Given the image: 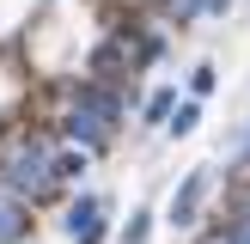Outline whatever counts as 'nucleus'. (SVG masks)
Wrapping results in <instances>:
<instances>
[{
  "mask_svg": "<svg viewBox=\"0 0 250 244\" xmlns=\"http://www.w3.org/2000/svg\"><path fill=\"white\" fill-rule=\"evenodd\" d=\"M116 92H98V85H85L80 98H73V110H67V134L73 141H85V146H104L110 141V122H116Z\"/></svg>",
  "mask_w": 250,
  "mask_h": 244,
  "instance_id": "nucleus-1",
  "label": "nucleus"
},
{
  "mask_svg": "<svg viewBox=\"0 0 250 244\" xmlns=\"http://www.w3.org/2000/svg\"><path fill=\"white\" fill-rule=\"evenodd\" d=\"M6 183H12L19 195H31V202H37V195H49V189H55L49 153H43V146H24V153H12V159H6Z\"/></svg>",
  "mask_w": 250,
  "mask_h": 244,
  "instance_id": "nucleus-2",
  "label": "nucleus"
},
{
  "mask_svg": "<svg viewBox=\"0 0 250 244\" xmlns=\"http://www.w3.org/2000/svg\"><path fill=\"white\" fill-rule=\"evenodd\" d=\"M67 238L73 244H104V202L98 195H80L67 207Z\"/></svg>",
  "mask_w": 250,
  "mask_h": 244,
  "instance_id": "nucleus-3",
  "label": "nucleus"
},
{
  "mask_svg": "<svg viewBox=\"0 0 250 244\" xmlns=\"http://www.w3.org/2000/svg\"><path fill=\"white\" fill-rule=\"evenodd\" d=\"M202 195H208V171H189V177H183V189L171 195V226H189L195 207H202Z\"/></svg>",
  "mask_w": 250,
  "mask_h": 244,
  "instance_id": "nucleus-4",
  "label": "nucleus"
},
{
  "mask_svg": "<svg viewBox=\"0 0 250 244\" xmlns=\"http://www.w3.org/2000/svg\"><path fill=\"white\" fill-rule=\"evenodd\" d=\"M24 202H12V195H0V244H19L24 238Z\"/></svg>",
  "mask_w": 250,
  "mask_h": 244,
  "instance_id": "nucleus-5",
  "label": "nucleus"
},
{
  "mask_svg": "<svg viewBox=\"0 0 250 244\" xmlns=\"http://www.w3.org/2000/svg\"><path fill=\"white\" fill-rule=\"evenodd\" d=\"M195 122H202V98H189V104H177V110H171V122H165V128H171V134H195Z\"/></svg>",
  "mask_w": 250,
  "mask_h": 244,
  "instance_id": "nucleus-6",
  "label": "nucleus"
},
{
  "mask_svg": "<svg viewBox=\"0 0 250 244\" xmlns=\"http://www.w3.org/2000/svg\"><path fill=\"white\" fill-rule=\"evenodd\" d=\"M171 110H177V92H171V85L146 98V122H171Z\"/></svg>",
  "mask_w": 250,
  "mask_h": 244,
  "instance_id": "nucleus-7",
  "label": "nucleus"
},
{
  "mask_svg": "<svg viewBox=\"0 0 250 244\" xmlns=\"http://www.w3.org/2000/svg\"><path fill=\"white\" fill-rule=\"evenodd\" d=\"M49 171H55V183L80 177V171H85V153H55V159H49Z\"/></svg>",
  "mask_w": 250,
  "mask_h": 244,
  "instance_id": "nucleus-8",
  "label": "nucleus"
},
{
  "mask_svg": "<svg viewBox=\"0 0 250 244\" xmlns=\"http://www.w3.org/2000/svg\"><path fill=\"white\" fill-rule=\"evenodd\" d=\"M214 80H220V73H214V67L202 61V67L189 73V98H208V92H214Z\"/></svg>",
  "mask_w": 250,
  "mask_h": 244,
  "instance_id": "nucleus-9",
  "label": "nucleus"
},
{
  "mask_svg": "<svg viewBox=\"0 0 250 244\" xmlns=\"http://www.w3.org/2000/svg\"><path fill=\"white\" fill-rule=\"evenodd\" d=\"M146 232H153V214H134V220H128V226H122V244H141V238H146Z\"/></svg>",
  "mask_w": 250,
  "mask_h": 244,
  "instance_id": "nucleus-10",
  "label": "nucleus"
},
{
  "mask_svg": "<svg viewBox=\"0 0 250 244\" xmlns=\"http://www.w3.org/2000/svg\"><path fill=\"white\" fill-rule=\"evenodd\" d=\"M226 244H250V207H244L238 220H232V238H226Z\"/></svg>",
  "mask_w": 250,
  "mask_h": 244,
  "instance_id": "nucleus-11",
  "label": "nucleus"
},
{
  "mask_svg": "<svg viewBox=\"0 0 250 244\" xmlns=\"http://www.w3.org/2000/svg\"><path fill=\"white\" fill-rule=\"evenodd\" d=\"M202 6H208V0H171V19H195Z\"/></svg>",
  "mask_w": 250,
  "mask_h": 244,
  "instance_id": "nucleus-12",
  "label": "nucleus"
},
{
  "mask_svg": "<svg viewBox=\"0 0 250 244\" xmlns=\"http://www.w3.org/2000/svg\"><path fill=\"white\" fill-rule=\"evenodd\" d=\"M244 159H250V134H244Z\"/></svg>",
  "mask_w": 250,
  "mask_h": 244,
  "instance_id": "nucleus-13",
  "label": "nucleus"
}]
</instances>
